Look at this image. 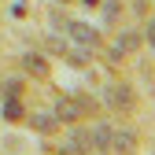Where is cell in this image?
I'll return each mask as SVG.
<instances>
[{"instance_id": "obj_1", "label": "cell", "mask_w": 155, "mask_h": 155, "mask_svg": "<svg viewBox=\"0 0 155 155\" xmlns=\"http://www.w3.org/2000/svg\"><path fill=\"white\" fill-rule=\"evenodd\" d=\"M104 104L114 107V111H133L137 107V92H133V85H126V81H114L104 92Z\"/></svg>"}, {"instance_id": "obj_2", "label": "cell", "mask_w": 155, "mask_h": 155, "mask_svg": "<svg viewBox=\"0 0 155 155\" xmlns=\"http://www.w3.org/2000/svg\"><path fill=\"white\" fill-rule=\"evenodd\" d=\"M67 33H70V41L78 45V48H85V52H96V45H100V33H96L92 26H85V22H67Z\"/></svg>"}, {"instance_id": "obj_3", "label": "cell", "mask_w": 155, "mask_h": 155, "mask_svg": "<svg viewBox=\"0 0 155 155\" xmlns=\"http://www.w3.org/2000/svg\"><path fill=\"white\" fill-rule=\"evenodd\" d=\"M114 155H137V137L133 129H111V144H107Z\"/></svg>"}, {"instance_id": "obj_4", "label": "cell", "mask_w": 155, "mask_h": 155, "mask_svg": "<svg viewBox=\"0 0 155 155\" xmlns=\"http://www.w3.org/2000/svg\"><path fill=\"white\" fill-rule=\"evenodd\" d=\"M30 126L37 133H55V129H59V118H55V111L52 114L48 111H37V114H30Z\"/></svg>"}, {"instance_id": "obj_5", "label": "cell", "mask_w": 155, "mask_h": 155, "mask_svg": "<svg viewBox=\"0 0 155 155\" xmlns=\"http://www.w3.org/2000/svg\"><path fill=\"white\" fill-rule=\"evenodd\" d=\"M22 67H26L33 78H48V59L37 55V52H26V55H22Z\"/></svg>"}, {"instance_id": "obj_6", "label": "cell", "mask_w": 155, "mask_h": 155, "mask_svg": "<svg viewBox=\"0 0 155 155\" xmlns=\"http://www.w3.org/2000/svg\"><path fill=\"white\" fill-rule=\"evenodd\" d=\"M137 45H140V37H137V33H122L118 41H114V48H118V55H129V52L137 48Z\"/></svg>"}, {"instance_id": "obj_7", "label": "cell", "mask_w": 155, "mask_h": 155, "mask_svg": "<svg viewBox=\"0 0 155 155\" xmlns=\"http://www.w3.org/2000/svg\"><path fill=\"white\" fill-rule=\"evenodd\" d=\"M4 118H11V122L22 118V104H18V96H8V100H4Z\"/></svg>"}, {"instance_id": "obj_8", "label": "cell", "mask_w": 155, "mask_h": 155, "mask_svg": "<svg viewBox=\"0 0 155 155\" xmlns=\"http://www.w3.org/2000/svg\"><path fill=\"white\" fill-rule=\"evenodd\" d=\"M148 41H151V48H155V22H151V30H148Z\"/></svg>"}, {"instance_id": "obj_9", "label": "cell", "mask_w": 155, "mask_h": 155, "mask_svg": "<svg viewBox=\"0 0 155 155\" xmlns=\"http://www.w3.org/2000/svg\"><path fill=\"white\" fill-rule=\"evenodd\" d=\"M89 155H107V151H89Z\"/></svg>"}]
</instances>
